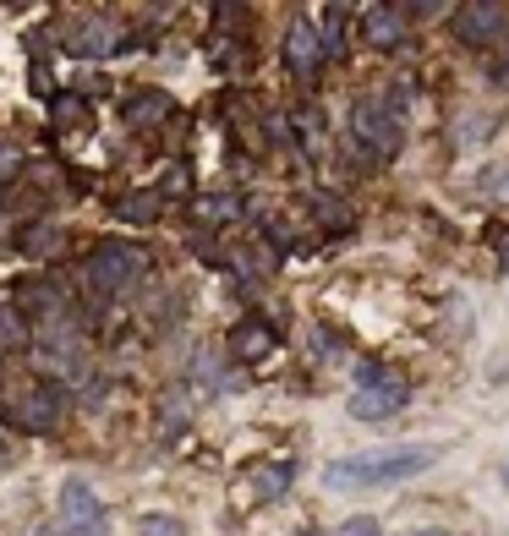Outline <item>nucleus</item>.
Segmentation results:
<instances>
[{"instance_id": "1", "label": "nucleus", "mask_w": 509, "mask_h": 536, "mask_svg": "<svg viewBox=\"0 0 509 536\" xmlns=\"http://www.w3.org/2000/svg\"><path fill=\"white\" fill-rule=\"evenodd\" d=\"M433 460H438V449H433V444L373 449V454H356V460L329 465V471H323V487H329V493H362V487H389V482H406V476H422Z\"/></svg>"}, {"instance_id": "2", "label": "nucleus", "mask_w": 509, "mask_h": 536, "mask_svg": "<svg viewBox=\"0 0 509 536\" xmlns=\"http://www.w3.org/2000/svg\"><path fill=\"white\" fill-rule=\"evenodd\" d=\"M400 93H389L384 104H356V115H351V132H356V143L367 148V154H378V159H389L400 148Z\"/></svg>"}, {"instance_id": "3", "label": "nucleus", "mask_w": 509, "mask_h": 536, "mask_svg": "<svg viewBox=\"0 0 509 536\" xmlns=\"http://www.w3.org/2000/svg\"><path fill=\"white\" fill-rule=\"evenodd\" d=\"M137 274H143V252L126 247V241H99L94 258H88V290L94 296H121Z\"/></svg>"}, {"instance_id": "4", "label": "nucleus", "mask_w": 509, "mask_h": 536, "mask_svg": "<svg viewBox=\"0 0 509 536\" xmlns=\"http://www.w3.org/2000/svg\"><path fill=\"white\" fill-rule=\"evenodd\" d=\"M104 526H110V520H104V504L94 498V487L72 476V482L61 487V531L66 536H104Z\"/></svg>"}, {"instance_id": "5", "label": "nucleus", "mask_w": 509, "mask_h": 536, "mask_svg": "<svg viewBox=\"0 0 509 536\" xmlns=\"http://www.w3.org/2000/svg\"><path fill=\"white\" fill-rule=\"evenodd\" d=\"M504 6H488V0H471V6H455V39L460 44H504L509 28H504Z\"/></svg>"}, {"instance_id": "6", "label": "nucleus", "mask_w": 509, "mask_h": 536, "mask_svg": "<svg viewBox=\"0 0 509 536\" xmlns=\"http://www.w3.org/2000/svg\"><path fill=\"white\" fill-rule=\"evenodd\" d=\"M121 44H126V33H121V22H110V17H88V22H77V28L66 33V50H72V55H83V61L115 55Z\"/></svg>"}, {"instance_id": "7", "label": "nucleus", "mask_w": 509, "mask_h": 536, "mask_svg": "<svg viewBox=\"0 0 509 536\" xmlns=\"http://www.w3.org/2000/svg\"><path fill=\"white\" fill-rule=\"evenodd\" d=\"M406 378H384V383H373V389H356L351 394V416L356 422H378V416H395L400 405H406Z\"/></svg>"}, {"instance_id": "8", "label": "nucleus", "mask_w": 509, "mask_h": 536, "mask_svg": "<svg viewBox=\"0 0 509 536\" xmlns=\"http://www.w3.org/2000/svg\"><path fill=\"white\" fill-rule=\"evenodd\" d=\"M323 61V28H312V22H296L291 33H285V66H291L296 77H312Z\"/></svg>"}, {"instance_id": "9", "label": "nucleus", "mask_w": 509, "mask_h": 536, "mask_svg": "<svg viewBox=\"0 0 509 536\" xmlns=\"http://www.w3.org/2000/svg\"><path fill=\"white\" fill-rule=\"evenodd\" d=\"M406 11L400 6H367L362 11V33H367V44H378V50H389V44H400L406 39Z\"/></svg>"}, {"instance_id": "10", "label": "nucleus", "mask_w": 509, "mask_h": 536, "mask_svg": "<svg viewBox=\"0 0 509 536\" xmlns=\"http://www.w3.org/2000/svg\"><path fill=\"white\" fill-rule=\"evenodd\" d=\"M269 351H274V329L263 318H247L236 334H230V356L236 361H263Z\"/></svg>"}, {"instance_id": "11", "label": "nucleus", "mask_w": 509, "mask_h": 536, "mask_svg": "<svg viewBox=\"0 0 509 536\" xmlns=\"http://www.w3.org/2000/svg\"><path fill=\"white\" fill-rule=\"evenodd\" d=\"M55 411H61V394H55V389H33L28 400H22V427H50Z\"/></svg>"}, {"instance_id": "12", "label": "nucleus", "mask_w": 509, "mask_h": 536, "mask_svg": "<svg viewBox=\"0 0 509 536\" xmlns=\"http://www.w3.org/2000/svg\"><path fill=\"white\" fill-rule=\"evenodd\" d=\"M126 115H132L137 126H154V121H165V115H170V99H165V93H137V99L126 104Z\"/></svg>"}, {"instance_id": "13", "label": "nucleus", "mask_w": 509, "mask_h": 536, "mask_svg": "<svg viewBox=\"0 0 509 536\" xmlns=\"http://www.w3.org/2000/svg\"><path fill=\"white\" fill-rule=\"evenodd\" d=\"M312 214H318L329 230H351V208H340V197H334V192H318V197H312Z\"/></svg>"}, {"instance_id": "14", "label": "nucleus", "mask_w": 509, "mask_h": 536, "mask_svg": "<svg viewBox=\"0 0 509 536\" xmlns=\"http://www.w3.org/2000/svg\"><path fill=\"white\" fill-rule=\"evenodd\" d=\"M55 247H61V230H55V225H39V230L22 236V252H28V258H50Z\"/></svg>"}, {"instance_id": "15", "label": "nucleus", "mask_w": 509, "mask_h": 536, "mask_svg": "<svg viewBox=\"0 0 509 536\" xmlns=\"http://www.w3.org/2000/svg\"><path fill=\"white\" fill-rule=\"evenodd\" d=\"M154 214H159V192H137L121 203V219H137V225H148Z\"/></svg>"}, {"instance_id": "16", "label": "nucleus", "mask_w": 509, "mask_h": 536, "mask_svg": "<svg viewBox=\"0 0 509 536\" xmlns=\"http://www.w3.org/2000/svg\"><path fill=\"white\" fill-rule=\"evenodd\" d=\"M198 219H203V225H225V219H236V197H203Z\"/></svg>"}, {"instance_id": "17", "label": "nucleus", "mask_w": 509, "mask_h": 536, "mask_svg": "<svg viewBox=\"0 0 509 536\" xmlns=\"http://www.w3.org/2000/svg\"><path fill=\"white\" fill-rule=\"evenodd\" d=\"M285 487H291V465H269V471L258 476V498H274V493H285Z\"/></svg>"}, {"instance_id": "18", "label": "nucleus", "mask_w": 509, "mask_h": 536, "mask_svg": "<svg viewBox=\"0 0 509 536\" xmlns=\"http://www.w3.org/2000/svg\"><path fill=\"white\" fill-rule=\"evenodd\" d=\"M137 536H187V531H181V520H165V515H143V526H137Z\"/></svg>"}, {"instance_id": "19", "label": "nucleus", "mask_w": 509, "mask_h": 536, "mask_svg": "<svg viewBox=\"0 0 509 536\" xmlns=\"http://www.w3.org/2000/svg\"><path fill=\"white\" fill-rule=\"evenodd\" d=\"M340 44H345V33H340V11H329V17H323V55H340Z\"/></svg>"}, {"instance_id": "20", "label": "nucleus", "mask_w": 509, "mask_h": 536, "mask_svg": "<svg viewBox=\"0 0 509 536\" xmlns=\"http://www.w3.org/2000/svg\"><path fill=\"white\" fill-rule=\"evenodd\" d=\"M340 536H378V520H373V515H351V520L340 526Z\"/></svg>"}, {"instance_id": "21", "label": "nucleus", "mask_w": 509, "mask_h": 536, "mask_svg": "<svg viewBox=\"0 0 509 536\" xmlns=\"http://www.w3.org/2000/svg\"><path fill=\"white\" fill-rule=\"evenodd\" d=\"M55 121H61V126L83 121V104H77V99H55Z\"/></svg>"}, {"instance_id": "22", "label": "nucleus", "mask_w": 509, "mask_h": 536, "mask_svg": "<svg viewBox=\"0 0 509 536\" xmlns=\"http://www.w3.org/2000/svg\"><path fill=\"white\" fill-rule=\"evenodd\" d=\"M488 77H493L499 88H509V39L499 44V61H493V72H488Z\"/></svg>"}, {"instance_id": "23", "label": "nucleus", "mask_w": 509, "mask_h": 536, "mask_svg": "<svg viewBox=\"0 0 509 536\" xmlns=\"http://www.w3.org/2000/svg\"><path fill=\"white\" fill-rule=\"evenodd\" d=\"M17 165H22V159H17V148H11V143H0V181H6Z\"/></svg>"}, {"instance_id": "24", "label": "nucleus", "mask_w": 509, "mask_h": 536, "mask_svg": "<svg viewBox=\"0 0 509 536\" xmlns=\"http://www.w3.org/2000/svg\"><path fill=\"white\" fill-rule=\"evenodd\" d=\"M499 263H504V274H509V230H504V252H499Z\"/></svg>"}, {"instance_id": "25", "label": "nucleus", "mask_w": 509, "mask_h": 536, "mask_svg": "<svg viewBox=\"0 0 509 536\" xmlns=\"http://www.w3.org/2000/svg\"><path fill=\"white\" fill-rule=\"evenodd\" d=\"M302 536H323V531H302Z\"/></svg>"}, {"instance_id": "26", "label": "nucleus", "mask_w": 509, "mask_h": 536, "mask_svg": "<svg viewBox=\"0 0 509 536\" xmlns=\"http://www.w3.org/2000/svg\"><path fill=\"white\" fill-rule=\"evenodd\" d=\"M427 536H444V531H427Z\"/></svg>"}, {"instance_id": "27", "label": "nucleus", "mask_w": 509, "mask_h": 536, "mask_svg": "<svg viewBox=\"0 0 509 536\" xmlns=\"http://www.w3.org/2000/svg\"><path fill=\"white\" fill-rule=\"evenodd\" d=\"M504 476H509V465H504Z\"/></svg>"}, {"instance_id": "28", "label": "nucleus", "mask_w": 509, "mask_h": 536, "mask_svg": "<svg viewBox=\"0 0 509 536\" xmlns=\"http://www.w3.org/2000/svg\"><path fill=\"white\" fill-rule=\"evenodd\" d=\"M39 536H50V531H39Z\"/></svg>"}]
</instances>
